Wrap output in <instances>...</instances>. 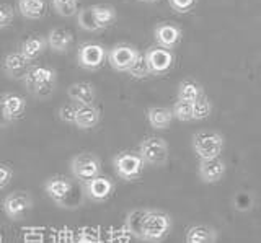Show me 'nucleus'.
I'll use <instances>...</instances> for the list:
<instances>
[{
    "label": "nucleus",
    "instance_id": "nucleus-17",
    "mask_svg": "<svg viewBox=\"0 0 261 243\" xmlns=\"http://www.w3.org/2000/svg\"><path fill=\"white\" fill-rule=\"evenodd\" d=\"M155 35V41L160 47L163 49H171V47H175L179 41V38H181V31H179L178 26L175 25H170V23H163V25H159L153 31Z\"/></svg>",
    "mask_w": 261,
    "mask_h": 243
},
{
    "label": "nucleus",
    "instance_id": "nucleus-15",
    "mask_svg": "<svg viewBox=\"0 0 261 243\" xmlns=\"http://www.w3.org/2000/svg\"><path fill=\"white\" fill-rule=\"evenodd\" d=\"M30 61L24 59L20 51H15L5 56L4 59V72L10 78H24L27 72L30 70Z\"/></svg>",
    "mask_w": 261,
    "mask_h": 243
},
{
    "label": "nucleus",
    "instance_id": "nucleus-4",
    "mask_svg": "<svg viewBox=\"0 0 261 243\" xmlns=\"http://www.w3.org/2000/svg\"><path fill=\"white\" fill-rule=\"evenodd\" d=\"M24 85H27L28 90L36 95V96H46L47 93H51L54 82H56V72L49 67L43 66H36V67H30V70L24 75Z\"/></svg>",
    "mask_w": 261,
    "mask_h": 243
},
{
    "label": "nucleus",
    "instance_id": "nucleus-12",
    "mask_svg": "<svg viewBox=\"0 0 261 243\" xmlns=\"http://www.w3.org/2000/svg\"><path fill=\"white\" fill-rule=\"evenodd\" d=\"M139 52L136 47L129 46V44H118L114 46L110 52H106V58H108L110 66L118 70V72H127L129 67L136 62L139 58Z\"/></svg>",
    "mask_w": 261,
    "mask_h": 243
},
{
    "label": "nucleus",
    "instance_id": "nucleus-18",
    "mask_svg": "<svg viewBox=\"0 0 261 243\" xmlns=\"http://www.w3.org/2000/svg\"><path fill=\"white\" fill-rule=\"evenodd\" d=\"M225 173V164L219 157L201 160L199 165V176L204 183H216Z\"/></svg>",
    "mask_w": 261,
    "mask_h": 243
},
{
    "label": "nucleus",
    "instance_id": "nucleus-3",
    "mask_svg": "<svg viewBox=\"0 0 261 243\" xmlns=\"http://www.w3.org/2000/svg\"><path fill=\"white\" fill-rule=\"evenodd\" d=\"M79 26L85 31H98L116 20V10L111 5H90L79 12Z\"/></svg>",
    "mask_w": 261,
    "mask_h": 243
},
{
    "label": "nucleus",
    "instance_id": "nucleus-20",
    "mask_svg": "<svg viewBox=\"0 0 261 243\" xmlns=\"http://www.w3.org/2000/svg\"><path fill=\"white\" fill-rule=\"evenodd\" d=\"M73 36L69 30L65 28H54L47 36V46L56 52H65L70 47Z\"/></svg>",
    "mask_w": 261,
    "mask_h": 243
},
{
    "label": "nucleus",
    "instance_id": "nucleus-26",
    "mask_svg": "<svg viewBox=\"0 0 261 243\" xmlns=\"http://www.w3.org/2000/svg\"><path fill=\"white\" fill-rule=\"evenodd\" d=\"M127 74L134 78H145V77L150 75V70H149V66H147V61L144 58V54H139L136 62L129 67Z\"/></svg>",
    "mask_w": 261,
    "mask_h": 243
},
{
    "label": "nucleus",
    "instance_id": "nucleus-5",
    "mask_svg": "<svg viewBox=\"0 0 261 243\" xmlns=\"http://www.w3.org/2000/svg\"><path fill=\"white\" fill-rule=\"evenodd\" d=\"M70 172L73 178H77L79 181L87 183L90 180H93V178L100 176L101 160L90 152L77 153V155L70 160Z\"/></svg>",
    "mask_w": 261,
    "mask_h": 243
},
{
    "label": "nucleus",
    "instance_id": "nucleus-11",
    "mask_svg": "<svg viewBox=\"0 0 261 243\" xmlns=\"http://www.w3.org/2000/svg\"><path fill=\"white\" fill-rule=\"evenodd\" d=\"M77 59L80 67H84L85 70H96L103 66V62L106 59V49L101 44L85 43L79 47Z\"/></svg>",
    "mask_w": 261,
    "mask_h": 243
},
{
    "label": "nucleus",
    "instance_id": "nucleus-29",
    "mask_svg": "<svg viewBox=\"0 0 261 243\" xmlns=\"http://www.w3.org/2000/svg\"><path fill=\"white\" fill-rule=\"evenodd\" d=\"M171 113H173V118H176L179 121H191L193 119V103L176 101Z\"/></svg>",
    "mask_w": 261,
    "mask_h": 243
},
{
    "label": "nucleus",
    "instance_id": "nucleus-30",
    "mask_svg": "<svg viewBox=\"0 0 261 243\" xmlns=\"http://www.w3.org/2000/svg\"><path fill=\"white\" fill-rule=\"evenodd\" d=\"M13 21V9L7 4H0V30L10 26Z\"/></svg>",
    "mask_w": 261,
    "mask_h": 243
},
{
    "label": "nucleus",
    "instance_id": "nucleus-22",
    "mask_svg": "<svg viewBox=\"0 0 261 243\" xmlns=\"http://www.w3.org/2000/svg\"><path fill=\"white\" fill-rule=\"evenodd\" d=\"M46 46H47V39H44L43 36H31L21 43L20 52L24 59H28L31 62L46 49Z\"/></svg>",
    "mask_w": 261,
    "mask_h": 243
},
{
    "label": "nucleus",
    "instance_id": "nucleus-2",
    "mask_svg": "<svg viewBox=\"0 0 261 243\" xmlns=\"http://www.w3.org/2000/svg\"><path fill=\"white\" fill-rule=\"evenodd\" d=\"M47 196L51 198L57 206L65 209H77L84 204L85 191L73 184L69 178L65 176H51L44 184Z\"/></svg>",
    "mask_w": 261,
    "mask_h": 243
},
{
    "label": "nucleus",
    "instance_id": "nucleus-31",
    "mask_svg": "<svg viewBox=\"0 0 261 243\" xmlns=\"http://www.w3.org/2000/svg\"><path fill=\"white\" fill-rule=\"evenodd\" d=\"M12 176H13L12 168L8 165H5V164H0V191L5 190L7 186L10 184Z\"/></svg>",
    "mask_w": 261,
    "mask_h": 243
},
{
    "label": "nucleus",
    "instance_id": "nucleus-32",
    "mask_svg": "<svg viewBox=\"0 0 261 243\" xmlns=\"http://www.w3.org/2000/svg\"><path fill=\"white\" fill-rule=\"evenodd\" d=\"M75 111H77V104H64L59 110V116L65 123L73 124V118H75Z\"/></svg>",
    "mask_w": 261,
    "mask_h": 243
},
{
    "label": "nucleus",
    "instance_id": "nucleus-33",
    "mask_svg": "<svg viewBox=\"0 0 261 243\" xmlns=\"http://www.w3.org/2000/svg\"><path fill=\"white\" fill-rule=\"evenodd\" d=\"M233 202H235V207L237 209H240V210H247V209H250L251 207V196L248 193H240V194H237L235 196V199H233Z\"/></svg>",
    "mask_w": 261,
    "mask_h": 243
},
{
    "label": "nucleus",
    "instance_id": "nucleus-25",
    "mask_svg": "<svg viewBox=\"0 0 261 243\" xmlns=\"http://www.w3.org/2000/svg\"><path fill=\"white\" fill-rule=\"evenodd\" d=\"M202 96V90L201 87L193 82V80H185V82L179 84V88H178V98L179 101H188V103H193Z\"/></svg>",
    "mask_w": 261,
    "mask_h": 243
},
{
    "label": "nucleus",
    "instance_id": "nucleus-37",
    "mask_svg": "<svg viewBox=\"0 0 261 243\" xmlns=\"http://www.w3.org/2000/svg\"><path fill=\"white\" fill-rule=\"evenodd\" d=\"M0 243H2V235H0Z\"/></svg>",
    "mask_w": 261,
    "mask_h": 243
},
{
    "label": "nucleus",
    "instance_id": "nucleus-1",
    "mask_svg": "<svg viewBox=\"0 0 261 243\" xmlns=\"http://www.w3.org/2000/svg\"><path fill=\"white\" fill-rule=\"evenodd\" d=\"M126 229L137 240L147 243H160L171 230V219L162 210L136 209L126 217Z\"/></svg>",
    "mask_w": 261,
    "mask_h": 243
},
{
    "label": "nucleus",
    "instance_id": "nucleus-13",
    "mask_svg": "<svg viewBox=\"0 0 261 243\" xmlns=\"http://www.w3.org/2000/svg\"><path fill=\"white\" fill-rule=\"evenodd\" d=\"M144 58L147 61L150 74L153 75L165 74L173 64V54L168 49H163V47H150V49L145 51Z\"/></svg>",
    "mask_w": 261,
    "mask_h": 243
},
{
    "label": "nucleus",
    "instance_id": "nucleus-36",
    "mask_svg": "<svg viewBox=\"0 0 261 243\" xmlns=\"http://www.w3.org/2000/svg\"><path fill=\"white\" fill-rule=\"evenodd\" d=\"M144 2H152V0H144Z\"/></svg>",
    "mask_w": 261,
    "mask_h": 243
},
{
    "label": "nucleus",
    "instance_id": "nucleus-14",
    "mask_svg": "<svg viewBox=\"0 0 261 243\" xmlns=\"http://www.w3.org/2000/svg\"><path fill=\"white\" fill-rule=\"evenodd\" d=\"M84 191H85L87 198H90L95 202H101V201H106L113 194L114 184L111 180H108V178L96 176L93 180L84 183Z\"/></svg>",
    "mask_w": 261,
    "mask_h": 243
},
{
    "label": "nucleus",
    "instance_id": "nucleus-10",
    "mask_svg": "<svg viewBox=\"0 0 261 243\" xmlns=\"http://www.w3.org/2000/svg\"><path fill=\"white\" fill-rule=\"evenodd\" d=\"M33 207V199L27 191H13L4 199L2 209L8 219L18 221Z\"/></svg>",
    "mask_w": 261,
    "mask_h": 243
},
{
    "label": "nucleus",
    "instance_id": "nucleus-24",
    "mask_svg": "<svg viewBox=\"0 0 261 243\" xmlns=\"http://www.w3.org/2000/svg\"><path fill=\"white\" fill-rule=\"evenodd\" d=\"M147 119H149V124L155 129H167L173 119V113L168 108L153 106L147 110Z\"/></svg>",
    "mask_w": 261,
    "mask_h": 243
},
{
    "label": "nucleus",
    "instance_id": "nucleus-19",
    "mask_svg": "<svg viewBox=\"0 0 261 243\" xmlns=\"http://www.w3.org/2000/svg\"><path fill=\"white\" fill-rule=\"evenodd\" d=\"M67 95L75 104L84 106V104H93L96 93H95V88L92 84L77 82V84H73L67 88Z\"/></svg>",
    "mask_w": 261,
    "mask_h": 243
},
{
    "label": "nucleus",
    "instance_id": "nucleus-23",
    "mask_svg": "<svg viewBox=\"0 0 261 243\" xmlns=\"http://www.w3.org/2000/svg\"><path fill=\"white\" fill-rule=\"evenodd\" d=\"M216 230L207 225H194L186 233V243H216Z\"/></svg>",
    "mask_w": 261,
    "mask_h": 243
},
{
    "label": "nucleus",
    "instance_id": "nucleus-34",
    "mask_svg": "<svg viewBox=\"0 0 261 243\" xmlns=\"http://www.w3.org/2000/svg\"><path fill=\"white\" fill-rule=\"evenodd\" d=\"M196 0H170V5L171 9L179 12V13H185L191 9V7L194 5Z\"/></svg>",
    "mask_w": 261,
    "mask_h": 243
},
{
    "label": "nucleus",
    "instance_id": "nucleus-35",
    "mask_svg": "<svg viewBox=\"0 0 261 243\" xmlns=\"http://www.w3.org/2000/svg\"><path fill=\"white\" fill-rule=\"evenodd\" d=\"M75 243H100V240L95 238L93 235H88V233H84V235H80V237L77 238Z\"/></svg>",
    "mask_w": 261,
    "mask_h": 243
},
{
    "label": "nucleus",
    "instance_id": "nucleus-7",
    "mask_svg": "<svg viewBox=\"0 0 261 243\" xmlns=\"http://www.w3.org/2000/svg\"><path fill=\"white\" fill-rule=\"evenodd\" d=\"M144 160L139 153L134 152H119L113 158V167L116 175L124 181H133L141 176L144 170Z\"/></svg>",
    "mask_w": 261,
    "mask_h": 243
},
{
    "label": "nucleus",
    "instance_id": "nucleus-21",
    "mask_svg": "<svg viewBox=\"0 0 261 243\" xmlns=\"http://www.w3.org/2000/svg\"><path fill=\"white\" fill-rule=\"evenodd\" d=\"M20 15L28 20H39L46 13L44 0H18Z\"/></svg>",
    "mask_w": 261,
    "mask_h": 243
},
{
    "label": "nucleus",
    "instance_id": "nucleus-28",
    "mask_svg": "<svg viewBox=\"0 0 261 243\" xmlns=\"http://www.w3.org/2000/svg\"><path fill=\"white\" fill-rule=\"evenodd\" d=\"M56 12L62 17H72L77 12V2L79 0H51Z\"/></svg>",
    "mask_w": 261,
    "mask_h": 243
},
{
    "label": "nucleus",
    "instance_id": "nucleus-8",
    "mask_svg": "<svg viewBox=\"0 0 261 243\" xmlns=\"http://www.w3.org/2000/svg\"><path fill=\"white\" fill-rule=\"evenodd\" d=\"M139 155L144 164L153 167H162L168 160V144L162 137H147L139 145Z\"/></svg>",
    "mask_w": 261,
    "mask_h": 243
},
{
    "label": "nucleus",
    "instance_id": "nucleus-6",
    "mask_svg": "<svg viewBox=\"0 0 261 243\" xmlns=\"http://www.w3.org/2000/svg\"><path fill=\"white\" fill-rule=\"evenodd\" d=\"M193 149L201 160L216 158L224 149V137L214 131H201L193 137Z\"/></svg>",
    "mask_w": 261,
    "mask_h": 243
},
{
    "label": "nucleus",
    "instance_id": "nucleus-27",
    "mask_svg": "<svg viewBox=\"0 0 261 243\" xmlns=\"http://www.w3.org/2000/svg\"><path fill=\"white\" fill-rule=\"evenodd\" d=\"M212 111V104L207 98L199 96L198 100L193 101V119H204L211 115Z\"/></svg>",
    "mask_w": 261,
    "mask_h": 243
},
{
    "label": "nucleus",
    "instance_id": "nucleus-16",
    "mask_svg": "<svg viewBox=\"0 0 261 243\" xmlns=\"http://www.w3.org/2000/svg\"><path fill=\"white\" fill-rule=\"evenodd\" d=\"M100 119H101V111L96 106H93V104H84V106L77 104L73 126H77L79 129H93L95 126H98Z\"/></svg>",
    "mask_w": 261,
    "mask_h": 243
},
{
    "label": "nucleus",
    "instance_id": "nucleus-9",
    "mask_svg": "<svg viewBox=\"0 0 261 243\" xmlns=\"http://www.w3.org/2000/svg\"><path fill=\"white\" fill-rule=\"evenodd\" d=\"M24 110H27V100L23 96L16 93L0 95V127L21 118Z\"/></svg>",
    "mask_w": 261,
    "mask_h": 243
}]
</instances>
